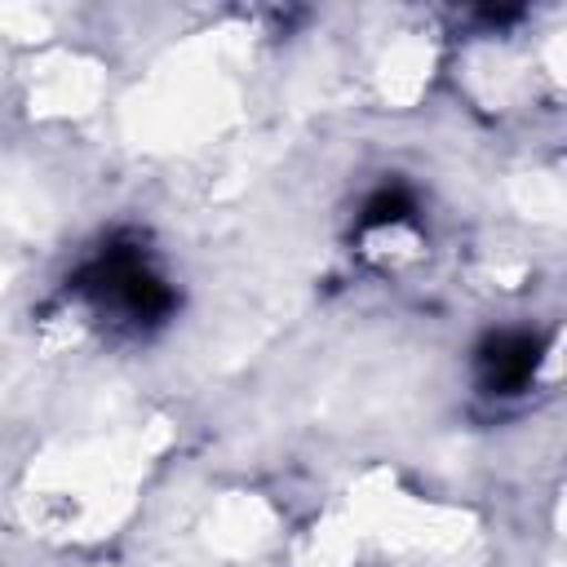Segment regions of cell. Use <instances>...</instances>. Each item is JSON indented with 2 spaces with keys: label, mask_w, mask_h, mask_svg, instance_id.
Returning <instances> with one entry per match:
<instances>
[{
  "label": "cell",
  "mask_w": 567,
  "mask_h": 567,
  "mask_svg": "<svg viewBox=\"0 0 567 567\" xmlns=\"http://www.w3.org/2000/svg\"><path fill=\"white\" fill-rule=\"evenodd\" d=\"M66 292L111 337H146L177 310V288L142 235L102 239L66 279Z\"/></svg>",
  "instance_id": "1"
},
{
  "label": "cell",
  "mask_w": 567,
  "mask_h": 567,
  "mask_svg": "<svg viewBox=\"0 0 567 567\" xmlns=\"http://www.w3.org/2000/svg\"><path fill=\"white\" fill-rule=\"evenodd\" d=\"M536 363H540V337L536 332H523V328H509V332H492L478 354H474V368H478V385L496 399H509V394H523L536 377Z\"/></svg>",
  "instance_id": "2"
},
{
  "label": "cell",
  "mask_w": 567,
  "mask_h": 567,
  "mask_svg": "<svg viewBox=\"0 0 567 567\" xmlns=\"http://www.w3.org/2000/svg\"><path fill=\"white\" fill-rule=\"evenodd\" d=\"M416 217V195L399 182H385L368 195L363 213H359V230H399Z\"/></svg>",
  "instance_id": "3"
}]
</instances>
